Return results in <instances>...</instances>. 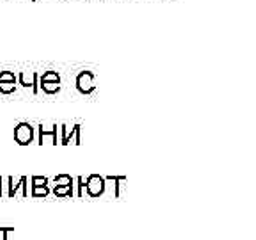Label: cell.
Returning a JSON list of instances; mask_svg holds the SVG:
<instances>
[{
	"label": "cell",
	"mask_w": 256,
	"mask_h": 240,
	"mask_svg": "<svg viewBox=\"0 0 256 240\" xmlns=\"http://www.w3.org/2000/svg\"><path fill=\"white\" fill-rule=\"evenodd\" d=\"M107 182H105L104 176L100 174H91L86 180V192H88L89 198H100L105 194V187H107Z\"/></svg>",
	"instance_id": "obj_1"
},
{
	"label": "cell",
	"mask_w": 256,
	"mask_h": 240,
	"mask_svg": "<svg viewBox=\"0 0 256 240\" xmlns=\"http://www.w3.org/2000/svg\"><path fill=\"white\" fill-rule=\"evenodd\" d=\"M14 140L20 146H28L34 142V128L30 123H18L14 128Z\"/></svg>",
	"instance_id": "obj_2"
},
{
	"label": "cell",
	"mask_w": 256,
	"mask_h": 240,
	"mask_svg": "<svg viewBox=\"0 0 256 240\" xmlns=\"http://www.w3.org/2000/svg\"><path fill=\"white\" fill-rule=\"evenodd\" d=\"M60 132H62V137H60V142L62 146H68V144H75V146H80L82 144V139H80V134H82V126L80 124H75V126L70 130L66 124H60Z\"/></svg>",
	"instance_id": "obj_3"
},
{
	"label": "cell",
	"mask_w": 256,
	"mask_h": 240,
	"mask_svg": "<svg viewBox=\"0 0 256 240\" xmlns=\"http://www.w3.org/2000/svg\"><path fill=\"white\" fill-rule=\"evenodd\" d=\"M76 89L82 94H92L96 89L94 86V73L92 72H82L76 76Z\"/></svg>",
	"instance_id": "obj_4"
},
{
	"label": "cell",
	"mask_w": 256,
	"mask_h": 240,
	"mask_svg": "<svg viewBox=\"0 0 256 240\" xmlns=\"http://www.w3.org/2000/svg\"><path fill=\"white\" fill-rule=\"evenodd\" d=\"M18 82H20V86H24V88H27V89L30 88L34 94L40 92V73L24 72V73H20V76H18Z\"/></svg>",
	"instance_id": "obj_5"
},
{
	"label": "cell",
	"mask_w": 256,
	"mask_h": 240,
	"mask_svg": "<svg viewBox=\"0 0 256 240\" xmlns=\"http://www.w3.org/2000/svg\"><path fill=\"white\" fill-rule=\"evenodd\" d=\"M6 182H8V188H9V190H8V196L9 198H14L16 194H18V188H24V192H22V196H24V198L28 196L27 178H25V176H22L18 184H14V178H11V176H9V178H6Z\"/></svg>",
	"instance_id": "obj_6"
},
{
	"label": "cell",
	"mask_w": 256,
	"mask_h": 240,
	"mask_svg": "<svg viewBox=\"0 0 256 240\" xmlns=\"http://www.w3.org/2000/svg\"><path fill=\"white\" fill-rule=\"evenodd\" d=\"M40 144L41 146H43L44 142H46L48 139H50V142L54 144V146H57V124H54V126H50V128H44L43 124H40Z\"/></svg>",
	"instance_id": "obj_7"
},
{
	"label": "cell",
	"mask_w": 256,
	"mask_h": 240,
	"mask_svg": "<svg viewBox=\"0 0 256 240\" xmlns=\"http://www.w3.org/2000/svg\"><path fill=\"white\" fill-rule=\"evenodd\" d=\"M54 194L56 198H75V184L66 185V187H54Z\"/></svg>",
	"instance_id": "obj_8"
},
{
	"label": "cell",
	"mask_w": 256,
	"mask_h": 240,
	"mask_svg": "<svg viewBox=\"0 0 256 240\" xmlns=\"http://www.w3.org/2000/svg\"><path fill=\"white\" fill-rule=\"evenodd\" d=\"M40 89H43V92H46V94H57V92H60V84H57V82H41Z\"/></svg>",
	"instance_id": "obj_9"
},
{
	"label": "cell",
	"mask_w": 256,
	"mask_h": 240,
	"mask_svg": "<svg viewBox=\"0 0 256 240\" xmlns=\"http://www.w3.org/2000/svg\"><path fill=\"white\" fill-rule=\"evenodd\" d=\"M105 182H114V196L120 198L121 196V185L120 184L126 182V178H124V176H107Z\"/></svg>",
	"instance_id": "obj_10"
},
{
	"label": "cell",
	"mask_w": 256,
	"mask_h": 240,
	"mask_svg": "<svg viewBox=\"0 0 256 240\" xmlns=\"http://www.w3.org/2000/svg\"><path fill=\"white\" fill-rule=\"evenodd\" d=\"M40 82H57V84H60V75L57 72H44L43 75H40Z\"/></svg>",
	"instance_id": "obj_11"
},
{
	"label": "cell",
	"mask_w": 256,
	"mask_h": 240,
	"mask_svg": "<svg viewBox=\"0 0 256 240\" xmlns=\"http://www.w3.org/2000/svg\"><path fill=\"white\" fill-rule=\"evenodd\" d=\"M56 185L57 187H66V185H73L75 184V180H73L72 176L70 174H59V176H56Z\"/></svg>",
	"instance_id": "obj_12"
},
{
	"label": "cell",
	"mask_w": 256,
	"mask_h": 240,
	"mask_svg": "<svg viewBox=\"0 0 256 240\" xmlns=\"http://www.w3.org/2000/svg\"><path fill=\"white\" fill-rule=\"evenodd\" d=\"M50 194V187L43 185V187H32V198H46Z\"/></svg>",
	"instance_id": "obj_13"
},
{
	"label": "cell",
	"mask_w": 256,
	"mask_h": 240,
	"mask_svg": "<svg viewBox=\"0 0 256 240\" xmlns=\"http://www.w3.org/2000/svg\"><path fill=\"white\" fill-rule=\"evenodd\" d=\"M16 91V82H0V92L2 94H12Z\"/></svg>",
	"instance_id": "obj_14"
},
{
	"label": "cell",
	"mask_w": 256,
	"mask_h": 240,
	"mask_svg": "<svg viewBox=\"0 0 256 240\" xmlns=\"http://www.w3.org/2000/svg\"><path fill=\"white\" fill-rule=\"evenodd\" d=\"M76 187H78V190L75 192V198H84V188H86V180L82 178V176H78L75 180Z\"/></svg>",
	"instance_id": "obj_15"
},
{
	"label": "cell",
	"mask_w": 256,
	"mask_h": 240,
	"mask_svg": "<svg viewBox=\"0 0 256 240\" xmlns=\"http://www.w3.org/2000/svg\"><path fill=\"white\" fill-rule=\"evenodd\" d=\"M0 82H18V78L12 72H2L0 73Z\"/></svg>",
	"instance_id": "obj_16"
},
{
	"label": "cell",
	"mask_w": 256,
	"mask_h": 240,
	"mask_svg": "<svg viewBox=\"0 0 256 240\" xmlns=\"http://www.w3.org/2000/svg\"><path fill=\"white\" fill-rule=\"evenodd\" d=\"M43 185H48V178H44V176H32V187H43Z\"/></svg>",
	"instance_id": "obj_17"
},
{
	"label": "cell",
	"mask_w": 256,
	"mask_h": 240,
	"mask_svg": "<svg viewBox=\"0 0 256 240\" xmlns=\"http://www.w3.org/2000/svg\"><path fill=\"white\" fill-rule=\"evenodd\" d=\"M14 232V228H0V233L4 235V240H9V233Z\"/></svg>",
	"instance_id": "obj_18"
},
{
	"label": "cell",
	"mask_w": 256,
	"mask_h": 240,
	"mask_svg": "<svg viewBox=\"0 0 256 240\" xmlns=\"http://www.w3.org/2000/svg\"><path fill=\"white\" fill-rule=\"evenodd\" d=\"M4 187H6V185H4V178L0 176V198L4 196Z\"/></svg>",
	"instance_id": "obj_19"
}]
</instances>
